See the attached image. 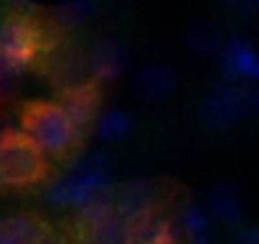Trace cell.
Instances as JSON below:
<instances>
[{"label":"cell","instance_id":"16","mask_svg":"<svg viewBox=\"0 0 259 244\" xmlns=\"http://www.w3.org/2000/svg\"><path fill=\"white\" fill-rule=\"evenodd\" d=\"M224 38H226V33H224V28L216 21H198V23H193L188 28L186 46L196 56H206V59L211 56V59H216L219 49L224 46Z\"/></svg>","mask_w":259,"mask_h":244},{"label":"cell","instance_id":"19","mask_svg":"<svg viewBox=\"0 0 259 244\" xmlns=\"http://www.w3.org/2000/svg\"><path fill=\"white\" fill-rule=\"evenodd\" d=\"M224 11L241 18H254L259 13V3L256 0H229V3H224Z\"/></svg>","mask_w":259,"mask_h":244},{"label":"cell","instance_id":"1","mask_svg":"<svg viewBox=\"0 0 259 244\" xmlns=\"http://www.w3.org/2000/svg\"><path fill=\"white\" fill-rule=\"evenodd\" d=\"M114 158L107 150H87L69 163V168L46 183L44 198L59 211H74L76 219L112 206L114 193Z\"/></svg>","mask_w":259,"mask_h":244},{"label":"cell","instance_id":"5","mask_svg":"<svg viewBox=\"0 0 259 244\" xmlns=\"http://www.w3.org/2000/svg\"><path fill=\"white\" fill-rule=\"evenodd\" d=\"M49 176V160L18 133L0 138V191H23Z\"/></svg>","mask_w":259,"mask_h":244},{"label":"cell","instance_id":"20","mask_svg":"<svg viewBox=\"0 0 259 244\" xmlns=\"http://www.w3.org/2000/svg\"><path fill=\"white\" fill-rule=\"evenodd\" d=\"M226 244H259V231L254 224H244L241 229H234L229 234Z\"/></svg>","mask_w":259,"mask_h":244},{"label":"cell","instance_id":"24","mask_svg":"<svg viewBox=\"0 0 259 244\" xmlns=\"http://www.w3.org/2000/svg\"><path fill=\"white\" fill-rule=\"evenodd\" d=\"M211 244H216V241H211Z\"/></svg>","mask_w":259,"mask_h":244},{"label":"cell","instance_id":"4","mask_svg":"<svg viewBox=\"0 0 259 244\" xmlns=\"http://www.w3.org/2000/svg\"><path fill=\"white\" fill-rule=\"evenodd\" d=\"M259 107L256 84L219 82L198 102V122L211 133H229L244 119L254 117Z\"/></svg>","mask_w":259,"mask_h":244},{"label":"cell","instance_id":"12","mask_svg":"<svg viewBox=\"0 0 259 244\" xmlns=\"http://www.w3.org/2000/svg\"><path fill=\"white\" fill-rule=\"evenodd\" d=\"M99 102H102V94H99V87L94 82H81L76 87H69L64 99L59 102L64 107V112L71 117L74 125L87 135V130H92L94 119L99 114Z\"/></svg>","mask_w":259,"mask_h":244},{"label":"cell","instance_id":"13","mask_svg":"<svg viewBox=\"0 0 259 244\" xmlns=\"http://www.w3.org/2000/svg\"><path fill=\"white\" fill-rule=\"evenodd\" d=\"M173 221H176V229H178V236L183 239V244H211L213 241V224H211L203 204L186 201Z\"/></svg>","mask_w":259,"mask_h":244},{"label":"cell","instance_id":"18","mask_svg":"<svg viewBox=\"0 0 259 244\" xmlns=\"http://www.w3.org/2000/svg\"><path fill=\"white\" fill-rule=\"evenodd\" d=\"M102 13V6L94 0H66L51 8V21L61 28H81Z\"/></svg>","mask_w":259,"mask_h":244},{"label":"cell","instance_id":"14","mask_svg":"<svg viewBox=\"0 0 259 244\" xmlns=\"http://www.w3.org/2000/svg\"><path fill=\"white\" fill-rule=\"evenodd\" d=\"M92 133L104 145H119L135 133V114L124 107H112L97 114Z\"/></svg>","mask_w":259,"mask_h":244},{"label":"cell","instance_id":"2","mask_svg":"<svg viewBox=\"0 0 259 244\" xmlns=\"http://www.w3.org/2000/svg\"><path fill=\"white\" fill-rule=\"evenodd\" d=\"M38 6L16 3L0 18V71L18 82L41 59L46 46L44 26L38 23Z\"/></svg>","mask_w":259,"mask_h":244},{"label":"cell","instance_id":"6","mask_svg":"<svg viewBox=\"0 0 259 244\" xmlns=\"http://www.w3.org/2000/svg\"><path fill=\"white\" fill-rule=\"evenodd\" d=\"M163 201H165L163 186L150 178L124 181L114 186V193H112V209L133 224H140L148 216L158 214L163 209Z\"/></svg>","mask_w":259,"mask_h":244},{"label":"cell","instance_id":"22","mask_svg":"<svg viewBox=\"0 0 259 244\" xmlns=\"http://www.w3.org/2000/svg\"><path fill=\"white\" fill-rule=\"evenodd\" d=\"M13 87H16V82H13V79H8L3 71H0V99H3V97H6V94H8Z\"/></svg>","mask_w":259,"mask_h":244},{"label":"cell","instance_id":"17","mask_svg":"<svg viewBox=\"0 0 259 244\" xmlns=\"http://www.w3.org/2000/svg\"><path fill=\"white\" fill-rule=\"evenodd\" d=\"M135 244H181L176 221L163 211L135 224Z\"/></svg>","mask_w":259,"mask_h":244},{"label":"cell","instance_id":"9","mask_svg":"<svg viewBox=\"0 0 259 244\" xmlns=\"http://www.w3.org/2000/svg\"><path fill=\"white\" fill-rule=\"evenodd\" d=\"M181 89V74L168 61H148L133 76V94L145 104H163Z\"/></svg>","mask_w":259,"mask_h":244},{"label":"cell","instance_id":"23","mask_svg":"<svg viewBox=\"0 0 259 244\" xmlns=\"http://www.w3.org/2000/svg\"><path fill=\"white\" fill-rule=\"evenodd\" d=\"M6 133H11V128H6V125H0V138H3Z\"/></svg>","mask_w":259,"mask_h":244},{"label":"cell","instance_id":"21","mask_svg":"<svg viewBox=\"0 0 259 244\" xmlns=\"http://www.w3.org/2000/svg\"><path fill=\"white\" fill-rule=\"evenodd\" d=\"M36 244H69V241H66L61 234H56V231H51V229H49V231H46V234H44V236H41Z\"/></svg>","mask_w":259,"mask_h":244},{"label":"cell","instance_id":"10","mask_svg":"<svg viewBox=\"0 0 259 244\" xmlns=\"http://www.w3.org/2000/svg\"><path fill=\"white\" fill-rule=\"evenodd\" d=\"M203 209H206L211 224H219V226H224V229H229V231L241 229L244 224H249V221H246V216H249L246 196H244V191H241L236 183H231V181L216 183V186L208 191Z\"/></svg>","mask_w":259,"mask_h":244},{"label":"cell","instance_id":"15","mask_svg":"<svg viewBox=\"0 0 259 244\" xmlns=\"http://www.w3.org/2000/svg\"><path fill=\"white\" fill-rule=\"evenodd\" d=\"M46 231L33 214H0V244H36Z\"/></svg>","mask_w":259,"mask_h":244},{"label":"cell","instance_id":"3","mask_svg":"<svg viewBox=\"0 0 259 244\" xmlns=\"http://www.w3.org/2000/svg\"><path fill=\"white\" fill-rule=\"evenodd\" d=\"M46 160H64L79 150L84 133L71 122L59 102H36L23 112L21 133Z\"/></svg>","mask_w":259,"mask_h":244},{"label":"cell","instance_id":"11","mask_svg":"<svg viewBox=\"0 0 259 244\" xmlns=\"http://www.w3.org/2000/svg\"><path fill=\"white\" fill-rule=\"evenodd\" d=\"M81 244H135V224L114 209L99 211L79 221Z\"/></svg>","mask_w":259,"mask_h":244},{"label":"cell","instance_id":"8","mask_svg":"<svg viewBox=\"0 0 259 244\" xmlns=\"http://www.w3.org/2000/svg\"><path fill=\"white\" fill-rule=\"evenodd\" d=\"M130 69V49L117 36L97 38L84 54L87 79L94 84H109Z\"/></svg>","mask_w":259,"mask_h":244},{"label":"cell","instance_id":"7","mask_svg":"<svg viewBox=\"0 0 259 244\" xmlns=\"http://www.w3.org/2000/svg\"><path fill=\"white\" fill-rule=\"evenodd\" d=\"M216 66L224 82L231 84H256L259 79V49L251 38L231 33L216 54Z\"/></svg>","mask_w":259,"mask_h":244}]
</instances>
